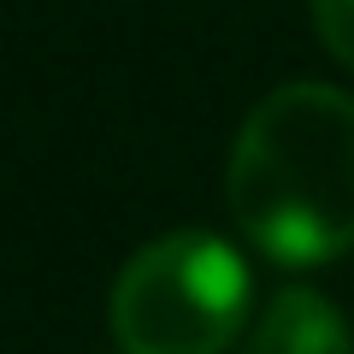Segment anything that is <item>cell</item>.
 <instances>
[{
  "instance_id": "1",
  "label": "cell",
  "mask_w": 354,
  "mask_h": 354,
  "mask_svg": "<svg viewBox=\"0 0 354 354\" xmlns=\"http://www.w3.org/2000/svg\"><path fill=\"white\" fill-rule=\"evenodd\" d=\"M225 201L266 260H342L354 248V95L330 83L272 88L236 130Z\"/></svg>"
},
{
  "instance_id": "2",
  "label": "cell",
  "mask_w": 354,
  "mask_h": 354,
  "mask_svg": "<svg viewBox=\"0 0 354 354\" xmlns=\"http://www.w3.org/2000/svg\"><path fill=\"white\" fill-rule=\"evenodd\" d=\"M248 260L213 230H171L124 260L106 325L124 354H225L248 325Z\"/></svg>"
},
{
  "instance_id": "3",
  "label": "cell",
  "mask_w": 354,
  "mask_h": 354,
  "mask_svg": "<svg viewBox=\"0 0 354 354\" xmlns=\"http://www.w3.org/2000/svg\"><path fill=\"white\" fill-rule=\"evenodd\" d=\"M242 354H354V330L319 290H278L254 319Z\"/></svg>"
},
{
  "instance_id": "4",
  "label": "cell",
  "mask_w": 354,
  "mask_h": 354,
  "mask_svg": "<svg viewBox=\"0 0 354 354\" xmlns=\"http://www.w3.org/2000/svg\"><path fill=\"white\" fill-rule=\"evenodd\" d=\"M307 6H313V30L325 53L342 71H354V0H307Z\"/></svg>"
}]
</instances>
